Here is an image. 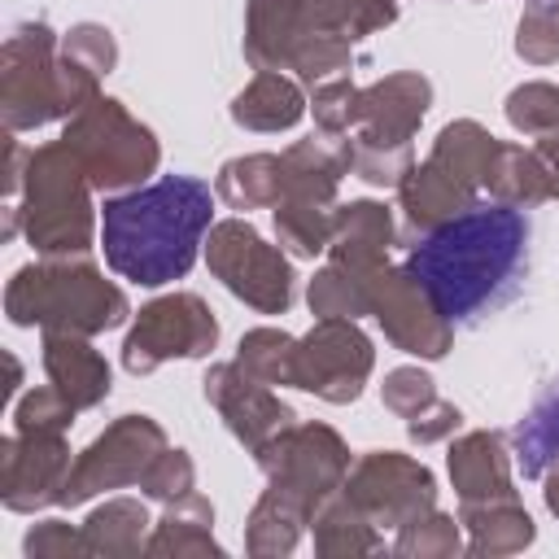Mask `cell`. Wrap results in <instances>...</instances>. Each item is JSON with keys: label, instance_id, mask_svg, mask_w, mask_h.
Listing matches in <instances>:
<instances>
[{"label": "cell", "instance_id": "6da1fadb", "mask_svg": "<svg viewBox=\"0 0 559 559\" xmlns=\"http://www.w3.org/2000/svg\"><path fill=\"white\" fill-rule=\"evenodd\" d=\"M533 218L515 205H472L432 227L406 258V275L432 310L472 328L511 306L528 280Z\"/></svg>", "mask_w": 559, "mask_h": 559}, {"label": "cell", "instance_id": "7a4b0ae2", "mask_svg": "<svg viewBox=\"0 0 559 559\" xmlns=\"http://www.w3.org/2000/svg\"><path fill=\"white\" fill-rule=\"evenodd\" d=\"M214 192L201 179L170 175L127 197L105 201L100 210V249L105 262L131 284H166L192 271L201 231L210 227Z\"/></svg>", "mask_w": 559, "mask_h": 559}, {"label": "cell", "instance_id": "3957f363", "mask_svg": "<svg viewBox=\"0 0 559 559\" xmlns=\"http://www.w3.org/2000/svg\"><path fill=\"white\" fill-rule=\"evenodd\" d=\"M515 454L524 472H542V463L559 454V389L546 393L533 415L515 428Z\"/></svg>", "mask_w": 559, "mask_h": 559}]
</instances>
